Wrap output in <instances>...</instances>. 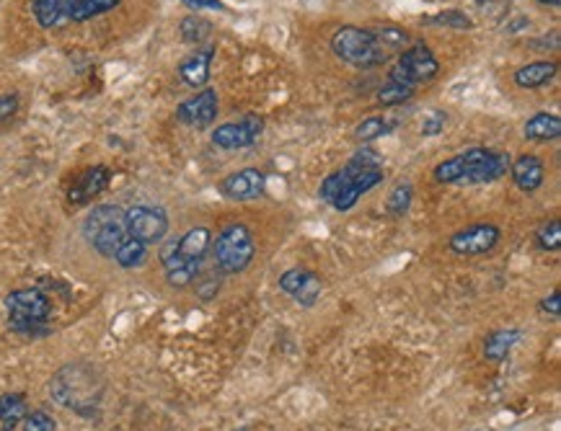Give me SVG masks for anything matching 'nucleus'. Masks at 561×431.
<instances>
[{
  "label": "nucleus",
  "instance_id": "1",
  "mask_svg": "<svg viewBox=\"0 0 561 431\" xmlns=\"http://www.w3.org/2000/svg\"><path fill=\"white\" fill-rule=\"evenodd\" d=\"M380 181H383L380 155L376 150L363 148L357 150L339 171L329 173L326 179L321 181L319 196L339 212H347L360 202L363 194L376 189Z\"/></svg>",
  "mask_w": 561,
  "mask_h": 431
},
{
  "label": "nucleus",
  "instance_id": "2",
  "mask_svg": "<svg viewBox=\"0 0 561 431\" xmlns=\"http://www.w3.org/2000/svg\"><path fill=\"white\" fill-rule=\"evenodd\" d=\"M510 152H497L489 148H469L453 158L435 165L432 176L440 184H458V186H479L500 181L510 171Z\"/></svg>",
  "mask_w": 561,
  "mask_h": 431
},
{
  "label": "nucleus",
  "instance_id": "3",
  "mask_svg": "<svg viewBox=\"0 0 561 431\" xmlns=\"http://www.w3.org/2000/svg\"><path fill=\"white\" fill-rule=\"evenodd\" d=\"M213 246V233L207 227H192L182 238H171L161 251V264L166 268L171 287H189L197 279L202 258Z\"/></svg>",
  "mask_w": 561,
  "mask_h": 431
},
{
  "label": "nucleus",
  "instance_id": "4",
  "mask_svg": "<svg viewBox=\"0 0 561 431\" xmlns=\"http://www.w3.org/2000/svg\"><path fill=\"white\" fill-rule=\"evenodd\" d=\"M332 52L342 62H347L352 68H378L388 60L391 55L380 47L378 37L373 29H360V26H342L332 37Z\"/></svg>",
  "mask_w": 561,
  "mask_h": 431
},
{
  "label": "nucleus",
  "instance_id": "5",
  "mask_svg": "<svg viewBox=\"0 0 561 431\" xmlns=\"http://www.w3.org/2000/svg\"><path fill=\"white\" fill-rule=\"evenodd\" d=\"M49 390L55 401L78 414H89V408L96 405L101 395V385L93 380V372L83 364H70L58 372L49 383Z\"/></svg>",
  "mask_w": 561,
  "mask_h": 431
},
{
  "label": "nucleus",
  "instance_id": "6",
  "mask_svg": "<svg viewBox=\"0 0 561 431\" xmlns=\"http://www.w3.org/2000/svg\"><path fill=\"white\" fill-rule=\"evenodd\" d=\"M5 310H8V323L16 333L21 336H42L47 333V321H49V298L39 289H14L5 298Z\"/></svg>",
  "mask_w": 561,
  "mask_h": 431
},
{
  "label": "nucleus",
  "instance_id": "7",
  "mask_svg": "<svg viewBox=\"0 0 561 431\" xmlns=\"http://www.w3.org/2000/svg\"><path fill=\"white\" fill-rule=\"evenodd\" d=\"M83 236L96 248V253H101L104 258H114L122 240L130 236L124 223V209L117 205L93 207L83 223Z\"/></svg>",
  "mask_w": 561,
  "mask_h": 431
},
{
  "label": "nucleus",
  "instance_id": "8",
  "mask_svg": "<svg viewBox=\"0 0 561 431\" xmlns=\"http://www.w3.org/2000/svg\"><path fill=\"white\" fill-rule=\"evenodd\" d=\"M254 253H257V243L251 230L243 223L226 225L215 238V267L223 274H241L254 261Z\"/></svg>",
  "mask_w": 561,
  "mask_h": 431
},
{
  "label": "nucleus",
  "instance_id": "9",
  "mask_svg": "<svg viewBox=\"0 0 561 431\" xmlns=\"http://www.w3.org/2000/svg\"><path fill=\"white\" fill-rule=\"evenodd\" d=\"M396 75H401L404 80H409L411 86H422V83H429L435 80L438 73H440V62L435 58V52L427 45H414L409 49H404L398 55V60L391 68Z\"/></svg>",
  "mask_w": 561,
  "mask_h": 431
},
{
  "label": "nucleus",
  "instance_id": "10",
  "mask_svg": "<svg viewBox=\"0 0 561 431\" xmlns=\"http://www.w3.org/2000/svg\"><path fill=\"white\" fill-rule=\"evenodd\" d=\"M124 223H127V233L132 238L143 240L145 246L164 240L168 233L166 212L158 207H148V205H137V207L127 209Z\"/></svg>",
  "mask_w": 561,
  "mask_h": 431
},
{
  "label": "nucleus",
  "instance_id": "11",
  "mask_svg": "<svg viewBox=\"0 0 561 431\" xmlns=\"http://www.w3.org/2000/svg\"><path fill=\"white\" fill-rule=\"evenodd\" d=\"M500 238L502 230L497 225L476 223L458 230L453 238L448 240V246H450V251L455 256H466L469 258V256H484V253H489L500 243Z\"/></svg>",
  "mask_w": 561,
  "mask_h": 431
},
{
  "label": "nucleus",
  "instance_id": "12",
  "mask_svg": "<svg viewBox=\"0 0 561 431\" xmlns=\"http://www.w3.org/2000/svg\"><path fill=\"white\" fill-rule=\"evenodd\" d=\"M264 132V120L259 114H246L241 121H226L213 132V142L220 150H243L259 142Z\"/></svg>",
  "mask_w": 561,
  "mask_h": 431
},
{
  "label": "nucleus",
  "instance_id": "13",
  "mask_svg": "<svg viewBox=\"0 0 561 431\" xmlns=\"http://www.w3.org/2000/svg\"><path fill=\"white\" fill-rule=\"evenodd\" d=\"M220 194L233 202H254L267 192V176L259 168H241L220 181Z\"/></svg>",
  "mask_w": 561,
  "mask_h": 431
},
{
  "label": "nucleus",
  "instance_id": "14",
  "mask_svg": "<svg viewBox=\"0 0 561 431\" xmlns=\"http://www.w3.org/2000/svg\"><path fill=\"white\" fill-rule=\"evenodd\" d=\"M217 109H220V101H217V93L213 89H205L197 96L186 99L176 109V120L195 127V130H207L210 124L217 117Z\"/></svg>",
  "mask_w": 561,
  "mask_h": 431
},
{
  "label": "nucleus",
  "instance_id": "15",
  "mask_svg": "<svg viewBox=\"0 0 561 431\" xmlns=\"http://www.w3.org/2000/svg\"><path fill=\"white\" fill-rule=\"evenodd\" d=\"M280 289L288 292L290 298L295 300L298 305L313 308L316 300L321 298V279L313 271H308V268L292 267L280 277Z\"/></svg>",
  "mask_w": 561,
  "mask_h": 431
},
{
  "label": "nucleus",
  "instance_id": "16",
  "mask_svg": "<svg viewBox=\"0 0 561 431\" xmlns=\"http://www.w3.org/2000/svg\"><path fill=\"white\" fill-rule=\"evenodd\" d=\"M510 176L515 181V186L523 194L538 192L546 181V168H544V161L535 158L531 152H523L517 155L515 161L510 163Z\"/></svg>",
  "mask_w": 561,
  "mask_h": 431
},
{
  "label": "nucleus",
  "instance_id": "17",
  "mask_svg": "<svg viewBox=\"0 0 561 431\" xmlns=\"http://www.w3.org/2000/svg\"><path fill=\"white\" fill-rule=\"evenodd\" d=\"M109 181H111V171H109L107 165H93V168L83 171L78 176L68 196H70L73 205H86V202H91L93 196H99L107 189Z\"/></svg>",
  "mask_w": 561,
  "mask_h": 431
},
{
  "label": "nucleus",
  "instance_id": "18",
  "mask_svg": "<svg viewBox=\"0 0 561 431\" xmlns=\"http://www.w3.org/2000/svg\"><path fill=\"white\" fill-rule=\"evenodd\" d=\"M213 47H205L195 55H189L186 60L179 65V78L186 86L192 89H202L210 80V65H213Z\"/></svg>",
  "mask_w": 561,
  "mask_h": 431
},
{
  "label": "nucleus",
  "instance_id": "19",
  "mask_svg": "<svg viewBox=\"0 0 561 431\" xmlns=\"http://www.w3.org/2000/svg\"><path fill=\"white\" fill-rule=\"evenodd\" d=\"M523 137L531 142H551L561 137V120L551 111H535L523 127Z\"/></svg>",
  "mask_w": 561,
  "mask_h": 431
},
{
  "label": "nucleus",
  "instance_id": "20",
  "mask_svg": "<svg viewBox=\"0 0 561 431\" xmlns=\"http://www.w3.org/2000/svg\"><path fill=\"white\" fill-rule=\"evenodd\" d=\"M556 70H559L556 62L551 60L528 62V65H523L515 73L517 89H541V86H546V83H551L556 78Z\"/></svg>",
  "mask_w": 561,
  "mask_h": 431
},
{
  "label": "nucleus",
  "instance_id": "21",
  "mask_svg": "<svg viewBox=\"0 0 561 431\" xmlns=\"http://www.w3.org/2000/svg\"><path fill=\"white\" fill-rule=\"evenodd\" d=\"M31 11L42 29H55L68 21V0H31Z\"/></svg>",
  "mask_w": 561,
  "mask_h": 431
},
{
  "label": "nucleus",
  "instance_id": "22",
  "mask_svg": "<svg viewBox=\"0 0 561 431\" xmlns=\"http://www.w3.org/2000/svg\"><path fill=\"white\" fill-rule=\"evenodd\" d=\"M26 414H29V408H26V398L21 393L0 395V426H3V431H14Z\"/></svg>",
  "mask_w": 561,
  "mask_h": 431
},
{
  "label": "nucleus",
  "instance_id": "23",
  "mask_svg": "<svg viewBox=\"0 0 561 431\" xmlns=\"http://www.w3.org/2000/svg\"><path fill=\"white\" fill-rule=\"evenodd\" d=\"M411 96H414V86L409 80H404L401 75H396L394 70L388 73L386 83L378 89V101L383 106L404 104V101H409Z\"/></svg>",
  "mask_w": 561,
  "mask_h": 431
},
{
  "label": "nucleus",
  "instance_id": "24",
  "mask_svg": "<svg viewBox=\"0 0 561 431\" xmlns=\"http://www.w3.org/2000/svg\"><path fill=\"white\" fill-rule=\"evenodd\" d=\"M120 0H68V21H89L93 16L114 11Z\"/></svg>",
  "mask_w": 561,
  "mask_h": 431
},
{
  "label": "nucleus",
  "instance_id": "25",
  "mask_svg": "<svg viewBox=\"0 0 561 431\" xmlns=\"http://www.w3.org/2000/svg\"><path fill=\"white\" fill-rule=\"evenodd\" d=\"M520 336H523V333L515 331V328H510V331H494L484 342L486 359H489V362H502V359L513 352V346L520 342Z\"/></svg>",
  "mask_w": 561,
  "mask_h": 431
},
{
  "label": "nucleus",
  "instance_id": "26",
  "mask_svg": "<svg viewBox=\"0 0 561 431\" xmlns=\"http://www.w3.org/2000/svg\"><path fill=\"white\" fill-rule=\"evenodd\" d=\"M145 258H148V246H145L143 240L132 238V236H127V238L122 240V246L117 248V253H114V261H117L122 268L143 267Z\"/></svg>",
  "mask_w": 561,
  "mask_h": 431
},
{
  "label": "nucleus",
  "instance_id": "27",
  "mask_svg": "<svg viewBox=\"0 0 561 431\" xmlns=\"http://www.w3.org/2000/svg\"><path fill=\"white\" fill-rule=\"evenodd\" d=\"M422 21L429 24V26H445V29H453V31L473 29L471 16L466 14V11H458V8H448V11H440V14L427 16V18H422Z\"/></svg>",
  "mask_w": 561,
  "mask_h": 431
},
{
  "label": "nucleus",
  "instance_id": "28",
  "mask_svg": "<svg viewBox=\"0 0 561 431\" xmlns=\"http://www.w3.org/2000/svg\"><path fill=\"white\" fill-rule=\"evenodd\" d=\"M411 199H414V186H411V181H398L394 189H391V194H388V199H386V209H388L394 217H401V215L409 212Z\"/></svg>",
  "mask_w": 561,
  "mask_h": 431
},
{
  "label": "nucleus",
  "instance_id": "29",
  "mask_svg": "<svg viewBox=\"0 0 561 431\" xmlns=\"http://www.w3.org/2000/svg\"><path fill=\"white\" fill-rule=\"evenodd\" d=\"M179 29H182V39L186 45H202V42L210 37L213 24L205 21V18H199V16H186Z\"/></svg>",
  "mask_w": 561,
  "mask_h": 431
},
{
  "label": "nucleus",
  "instance_id": "30",
  "mask_svg": "<svg viewBox=\"0 0 561 431\" xmlns=\"http://www.w3.org/2000/svg\"><path fill=\"white\" fill-rule=\"evenodd\" d=\"M391 130H394V124L386 121L383 117H367V120H363L355 127V137H357L360 142H373V140L386 137Z\"/></svg>",
  "mask_w": 561,
  "mask_h": 431
},
{
  "label": "nucleus",
  "instance_id": "31",
  "mask_svg": "<svg viewBox=\"0 0 561 431\" xmlns=\"http://www.w3.org/2000/svg\"><path fill=\"white\" fill-rule=\"evenodd\" d=\"M535 243H538V248L541 251H559L561 248V220H548V223H544L541 227H538V233H535Z\"/></svg>",
  "mask_w": 561,
  "mask_h": 431
},
{
  "label": "nucleus",
  "instance_id": "32",
  "mask_svg": "<svg viewBox=\"0 0 561 431\" xmlns=\"http://www.w3.org/2000/svg\"><path fill=\"white\" fill-rule=\"evenodd\" d=\"M376 37H378L380 47H383L388 55L409 45V34L404 29H398V26H380V29H376Z\"/></svg>",
  "mask_w": 561,
  "mask_h": 431
},
{
  "label": "nucleus",
  "instance_id": "33",
  "mask_svg": "<svg viewBox=\"0 0 561 431\" xmlns=\"http://www.w3.org/2000/svg\"><path fill=\"white\" fill-rule=\"evenodd\" d=\"M21 426H24V431H58V421L47 411H31L24 416Z\"/></svg>",
  "mask_w": 561,
  "mask_h": 431
},
{
  "label": "nucleus",
  "instance_id": "34",
  "mask_svg": "<svg viewBox=\"0 0 561 431\" xmlns=\"http://www.w3.org/2000/svg\"><path fill=\"white\" fill-rule=\"evenodd\" d=\"M445 124H448V114L445 111H429L425 121H422V134L425 137H438L445 130Z\"/></svg>",
  "mask_w": 561,
  "mask_h": 431
},
{
  "label": "nucleus",
  "instance_id": "35",
  "mask_svg": "<svg viewBox=\"0 0 561 431\" xmlns=\"http://www.w3.org/2000/svg\"><path fill=\"white\" fill-rule=\"evenodd\" d=\"M182 3L192 11H226L223 0H182Z\"/></svg>",
  "mask_w": 561,
  "mask_h": 431
},
{
  "label": "nucleus",
  "instance_id": "36",
  "mask_svg": "<svg viewBox=\"0 0 561 431\" xmlns=\"http://www.w3.org/2000/svg\"><path fill=\"white\" fill-rule=\"evenodd\" d=\"M16 109H18V99H16L14 93H3L0 96V121L16 114Z\"/></svg>",
  "mask_w": 561,
  "mask_h": 431
},
{
  "label": "nucleus",
  "instance_id": "37",
  "mask_svg": "<svg viewBox=\"0 0 561 431\" xmlns=\"http://www.w3.org/2000/svg\"><path fill=\"white\" fill-rule=\"evenodd\" d=\"M541 310L548 312V315H554V318H559V315H561V298H559V292H551L548 298L541 300Z\"/></svg>",
  "mask_w": 561,
  "mask_h": 431
},
{
  "label": "nucleus",
  "instance_id": "38",
  "mask_svg": "<svg viewBox=\"0 0 561 431\" xmlns=\"http://www.w3.org/2000/svg\"><path fill=\"white\" fill-rule=\"evenodd\" d=\"M538 3H541V5H548V8H556L561 0H538Z\"/></svg>",
  "mask_w": 561,
  "mask_h": 431
},
{
  "label": "nucleus",
  "instance_id": "39",
  "mask_svg": "<svg viewBox=\"0 0 561 431\" xmlns=\"http://www.w3.org/2000/svg\"><path fill=\"white\" fill-rule=\"evenodd\" d=\"M0 431H3V426H0Z\"/></svg>",
  "mask_w": 561,
  "mask_h": 431
}]
</instances>
